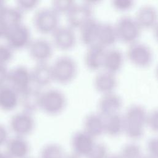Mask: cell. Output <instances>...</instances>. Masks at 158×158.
<instances>
[{"label": "cell", "instance_id": "2", "mask_svg": "<svg viewBox=\"0 0 158 158\" xmlns=\"http://www.w3.org/2000/svg\"><path fill=\"white\" fill-rule=\"evenodd\" d=\"M51 67L54 80L61 84L71 82L77 74L78 67L75 60L67 55L58 57Z\"/></svg>", "mask_w": 158, "mask_h": 158}, {"label": "cell", "instance_id": "35", "mask_svg": "<svg viewBox=\"0 0 158 158\" xmlns=\"http://www.w3.org/2000/svg\"><path fill=\"white\" fill-rule=\"evenodd\" d=\"M148 156L151 158H158V136L151 138L147 143Z\"/></svg>", "mask_w": 158, "mask_h": 158}, {"label": "cell", "instance_id": "14", "mask_svg": "<svg viewBox=\"0 0 158 158\" xmlns=\"http://www.w3.org/2000/svg\"><path fill=\"white\" fill-rule=\"evenodd\" d=\"M122 105V98L115 91L102 94L98 101V112L104 117H106L119 112Z\"/></svg>", "mask_w": 158, "mask_h": 158}, {"label": "cell", "instance_id": "19", "mask_svg": "<svg viewBox=\"0 0 158 158\" xmlns=\"http://www.w3.org/2000/svg\"><path fill=\"white\" fill-rule=\"evenodd\" d=\"M83 130L94 139L104 131V117L100 113L93 112L85 115L83 121Z\"/></svg>", "mask_w": 158, "mask_h": 158}, {"label": "cell", "instance_id": "38", "mask_svg": "<svg viewBox=\"0 0 158 158\" xmlns=\"http://www.w3.org/2000/svg\"><path fill=\"white\" fill-rule=\"evenodd\" d=\"M9 70L6 66L0 65V86L7 83Z\"/></svg>", "mask_w": 158, "mask_h": 158}, {"label": "cell", "instance_id": "26", "mask_svg": "<svg viewBox=\"0 0 158 158\" xmlns=\"http://www.w3.org/2000/svg\"><path fill=\"white\" fill-rule=\"evenodd\" d=\"M104 131L110 136H117L123 132V117L120 112L104 117Z\"/></svg>", "mask_w": 158, "mask_h": 158}, {"label": "cell", "instance_id": "16", "mask_svg": "<svg viewBox=\"0 0 158 158\" xmlns=\"http://www.w3.org/2000/svg\"><path fill=\"white\" fill-rule=\"evenodd\" d=\"M30 71L32 85L37 88L48 86L54 81L51 64L48 62H37Z\"/></svg>", "mask_w": 158, "mask_h": 158}, {"label": "cell", "instance_id": "10", "mask_svg": "<svg viewBox=\"0 0 158 158\" xmlns=\"http://www.w3.org/2000/svg\"><path fill=\"white\" fill-rule=\"evenodd\" d=\"M7 84L19 93L27 89L33 85L30 70L22 65H17L9 70Z\"/></svg>", "mask_w": 158, "mask_h": 158}, {"label": "cell", "instance_id": "12", "mask_svg": "<svg viewBox=\"0 0 158 158\" xmlns=\"http://www.w3.org/2000/svg\"><path fill=\"white\" fill-rule=\"evenodd\" d=\"M53 45L49 41L42 38L32 39L27 47L30 56L37 62H48L53 54Z\"/></svg>", "mask_w": 158, "mask_h": 158}, {"label": "cell", "instance_id": "39", "mask_svg": "<svg viewBox=\"0 0 158 158\" xmlns=\"http://www.w3.org/2000/svg\"><path fill=\"white\" fill-rule=\"evenodd\" d=\"M9 30V27L0 17V38H4Z\"/></svg>", "mask_w": 158, "mask_h": 158}, {"label": "cell", "instance_id": "3", "mask_svg": "<svg viewBox=\"0 0 158 158\" xmlns=\"http://www.w3.org/2000/svg\"><path fill=\"white\" fill-rule=\"evenodd\" d=\"M67 105L65 94L57 88H49L42 91L40 109L49 115H57L62 112Z\"/></svg>", "mask_w": 158, "mask_h": 158}, {"label": "cell", "instance_id": "25", "mask_svg": "<svg viewBox=\"0 0 158 158\" xmlns=\"http://www.w3.org/2000/svg\"><path fill=\"white\" fill-rule=\"evenodd\" d=\"M118 40L115 24L110 22H100L96 43L107 48L114 44Z\"/></svg>", "mask_w": 158, "mask_h": 158}, {"label": "cell", "instance_id": "32", "mask_svg": "<svg viewBox=\"0 0 158 158\" xmlns=\"http://www.w3.org/2000/svg\"><path fill=\"white\" fill-rule=\"evenodd\" d=\"M14 50L6 43H0V65H5L12 59Z\"/></svg>", "mask_w": 158, "mask_h": 158}, {"label": "cell", "instance_id": "7", "mask_svg": "<svg viewBox=\"0 0 158 158\" xmlns=\"http://www.w3.org/2000/svg\"><path fill=\"white\" fill-rule=\"evenodd\" d=\"M126 56L131 63L141 67L149 65L153 59V52L151 47L138 40L128 44Z\"/></svg>", "mask_w": 158, "mask_h": 158}, {"label": "cell", "instance_id": "17", "mask_svg": "<svg viewBox=\"0 0 158 158\" xmlns=\"http://www.w3.org/2000/svg\"><path fill=\"white\" fill-rule=\"evenodd\" d=\"M106 49L98 43L87 46L83 58L86 67L91 70H98L102 68Z\"/></svg>", "mask_w": 158, "mask_h": 158}, {"label": "cell", "instance_id": "1", "mask_svg": "<svg viewBox=\"0 0 158 158\" xmlns=\"http://www.w3.org/2000/svg\"><path fill=\"white\" fill-rule=\"evenodd\" d=\"M148 112L140 104H132L123 114V133L132 139H139L144 133Z\"/></svg>", "mask_w": 158, "mask_h": 158}, {"label": "cell", "instance_id": "27", "mask_svg": "<svg viewBox=\"0 0 158 158\" xmlns=\"http://www.w3.org/2000/svg\"><path fill=\"white\" fill-rule=\"evenodd\" d=\"M0 17L9 28L23 23V12L16 6H7L5 5L0 14Z\"/></svg>", "mask_w": 158, "mask_h": 158}, {"label": "cell", "instance_id": "28", "mask_svg": "<svg viewBox=\"0 0 158 158\" xmlns=\"http://www.w3.org/2000/svg\"><path fill=\"white\" fill-rule=\"evenodd\" d=\"M65 154L63 148L56 143L45 144L41 149L40 158H64Z\"/></svg>", "mask_w": 158, "mask_h": 158}, {"label": "cell", "instance_id": "40", "mask_svg": "<svg viewBox=\"0 0 158 158\" xmlns=\"http://www.w3.org/2000/svg\"><path fill=\"white\" fill-rule=\"evenodd\" d=\"M152 29L153 35H154V38H156V40L158 41V22Z\"/></svg>", "mask_w": 158, "mask_h": 158}, {"label": "cell", "instance_id": "37", "mask_svg": "<svg viewBox=\"0 0 158 158\" xmlns=\"http://www.w3.org/2000/svg\"><path fill=\"white\" fill-rule=\"evenodd\" d=\"M9 139L7 128L4 125L0 123V147L6 145Z\"/></svg>", "mask_w": 158, "mask_h": 158}, {"label": "cell", "instance_id": "30", "mask_svg": "<svg viewBox=\"0 0 158 158\" xmlns=\"http://www.w3.org/2000/svg\"><path fill=\"white\" fill-rule=\"evenodd\" d=\"M76 2L72 0H55L51 2V8L59 15H67Z\"/></svg>", "mask_w": 158, "mask_h": 158}, {"label": "cell", "instance_id": "4", "mask_svg": "<svg viewBox=\"0 0 158 158\" xmlns=\"http://www.w3.org/2000/svg\"><path fill=\"white\" fill-rule=\"evenodd\" d=\"M32 22L40 33L52 34L59 26V15L51 7H43L35 11Z\"/></svg>", "mask_w": 158, "mask_h": 158}, {"label": "cell", "instance_id": "29", "mask_svg": "<svg viewBox=\"0 0 158 158\" xmlns=\"http://www.w3.org/2000/svg\"><path fill=\"white\" fill-rule=\"evenodd\" d=\"M120 155L122 158H142V150L141 147L135 143L125 144L122 148Z\"/></svg>", "mask_w": 158, "mask_h": 158}, {"label": "cell", "instance_id": "44", "mask_svg": "<svg viewBox=\"0 0 158 158\" xmlns=\"http://www.w3.org/2000/svg\"><path fill=\"white\" fill-rule=\"evenodd\" d=\"M154 73H155V75L157 77V78L158 79V63L157 64L156 67H155V70H154Z\"/></svg>", "mask_w": 158, "mask_h": 158}, {"label": "cell", "instance_id": "22", "mask_svg": "<svg viewBox=\"0 0 158 158\" xmlns=\"http://www.w3.org/2000/svg\"><path fill=\"white\" fill-rule=\"evenodd\" d=\"M19 105V93L6 83L0 86V109L10 111Z\"/></svg>", "mask_w": 158, "mask_h": 158}, {"label": "cell", "instance_id": "9", "mask_svg": "<svg viewBox=\"0 0 158 158\" xmlns=\"http://www.w3.org/2000/svg\"><path fill=\"white\" fill-rule=\"evenodd\" d=\"M51 36L53 46L60 50H70L76 44L77 36L75 30L68 25H59Z\"/></svg>", "mask_w": 158, "mask_h": 158}, {"label": "cell", "instance_id": "47", "mask_svg": "<svg viewBox=\"0 0 158 158\" xmlns=\"http://www.w3.org/2000/svg\"><path fill=\"white\" fill-rule=\"evenodd\" d=\"M27 158H30V157H27Z\"/></svg>", "mask_w": 158, "mask_h": 158}, {"label": "cell", "instance_id": "21", "mask_svg": "<svg viewBox=\"0 0 158 158\" xmlns=\"http://www.w3.org/2000/svg\"><path fill=\"white\" fill-rule=\"evenodd\" d=\"M135 18L141 29L152 28L158 22V10L151 4H144L138 9Z\"/></svg>", "mask_w": 158, "mask_h": 158}, {"label": "cell", "instance_id": "46", "mask_svg": "<svg viewBox=\"0 0 158 158\" xmlns=\"http://www.w3.org/2000/svg\"><path fill=\"white\" fill-rule=\"evenodd\" d=\"M142 158H151V157H150L149 156H143Z\"/></svg>", "mask_w": 158, "mask_h": 158}, {"label": "cell", "instance_id": "23", "mask_svg": "<svg viewBox=\"0 0 158 158\" xmlns=\"http://www.w3.org/2000/svg\"><path fill=\"white\" fill-rule=\"evenodd\" d=\"M124 62V55L117 48L106 49L102 68L107 71L116 73L122 67Z\"/></svg>", "mask_w": 158, "mask_h": 158}, {"label": "cell", "instance_id": "8", "mask_svg": "<svg viewBox=\"0 0 158 158\" xmlns=\"http://www.w3.org/2000/svg\"><path fill=\"white\" fill-rule=\"evenodd\" d=\"M4 39L14 51L27 48L32 40L30 30L23 23L9 27Z\"/></svg>", "mask_w": 158, "mask_h": 158}, {"label": "cell", "instance_id": "24", "mask_svg": "<svg viewBox=\"0 0 158 158\" xmlns=\"http://www.w3.org/2000/svg\"><path fill=\"white\" fill-rule=\"evenodd\" d=\"M100 22L94 17L85 22L79 29V38L81 43L88 46L97 42Z\"/></svg>", "mask_w": 158, "mask_h": 158}, {"label": "cell", "instance_id": "42", "mask_svg": "<svg viewBox=\"0 0 158 158\" xmlns=\"http://www.w3.org/2000/svg\"><path fill=\"white\" fill-rule=\"evenodd\" d=\"M0 158H11L8 154L5 151H0Z\"/></svg>", "mask_w": 158, "mask_h": 158}, {"label": "cell", "instance_id": "45", "mask_svg": "<svg viewBox=\"0 0 158 158\" xmlns=\"http://www.w3.org/2000/svg\"><path fill=\"white\" fill-rule=\"evenodd\" d=\"M4 6H5V4H4V2L0 1V14H1V11H2V9L4 8Z\"/></svg>", "mask_w": 158, "mask_h": 158}, {"label": "cell", "instance_id": "34", "mask_svg": "<svg viewBox=\"0 0 158 158\" xmlns=\"http://www.w3.org/2000/svg\"><path fill=\"white\" fill-rule=\"evenodd\" d=\"M38 0H18L16 1V6L23 13L35 9L38 4Z\"/></svg>", "mask_w": 158, "mask_h": 158}, {"label": "cell", "instance_id": "6", "mask_svg": "<svg viewBox=\"0 0 158 158\" xmlns=\"http://www.w3.org/2000/svg\"><path fill=\"white\" fill-rule=\"evenodd\" d=\"M9 127L15 136L26 137L35 128V120L32 114L22 110L12 114L9 120Z\"/></svg>", "mask_w": 158, "mask_h": 158}, {"label": "cell", "instance_id": "41", "mask_svg": "<svg viewBox=\"0 0 158 158\" xmlns=\"http://www.w3.org/2000/svg\"><path fill=\"white\" fill-rule=\"evenodd\" d=\"M64 158H81V157L72 152V153H70V154H65Z\"/></svg>", "mask_w": 158, "mask_h": 158}, {"label": "cell", "instance_id": "20", "mask_svg": "<svg viewBox=\"0 0 158 158\" xmlns=\"http://www.w3.org/2000/svg\"><path fill=\"white\" fill-rule=\"evenodd\" d=\"M6 146V152L11 158H27L30 146L25 137L14 136L9 138Z\"/></svg>", "mask_w": 158, "mask_h": 158}, {"label": "cell", "instance_id": "43", "mask_svg": "<svg viewBox=\"0 0 158 158\" xmlns=\"http://www.w3.org/2000/svg\"><path fill=\"white\" fill-rule=\"evenodd\" d=\"M107 158H122V157L120 155V154H114L109 155Z\"/></svg>", "mask_w": 158, "mask_h": 158}, {"label": "cell", "instance_id": "11", "mask_svg": "<svg viewBox=\"0 0 158 158\" xmlns=\"http://www.w3.org/2000/svg\"><path fill=\"white\" fill-rule=\"evenodd\" d=\"M93 7L86 2L76 3L66 15L67 25L73 28L79 29L85 22L93 17Z\"/></svg>", "mask_w": 158, "mask_h": 158}, {"label": "cell", "instance_id": "18", "mask_svg": "<svg viewBox=\"0 0 158 158\" xmlns=\"http://www.w3.org/2000/svg\"><path fill=\"white\" fill-rule=\"evenodd\" d=\"M117 84L115 73L104 69L98 72L93 78L94 87L101 94L114 91Z\"/></svg>", "mask_w": 158, "mask_h": 158}, {"label": "cell", "instance_id": "33", "mask_svg": "<svg viewBox=\"0 0 158 158\" xmlns=\"http://www.w3.org/2000/svg\"><path fill=\"white\" fill-rule=\"evenodd\" d=\"M146 125L153 131L158 132V107L148 112Z\"/></svg>", "mask_w": 158, "mask_h": 158}, {"label": "cell", "instance_id": "5", "mask_svg": "<svg viewBox=\"0 0 158 158\" xmlns=\"http://www.w3.org/2000/svg\"><path fill=\"white\" fill-rule=\"evenodd\" d=\"M114 24L118 40L128 44L138 41L142 29L135 17L123 15L120 17Z\"/></svg>", "mask_w": 158, "mask_h": 158}, {"label": "cell", "instance_id": "36", "mask_svg": "<svg viewBox=\"0 0 158 158\" xmlns=\"http://www.w3.org/2000/svg\"><path fill=\"white\" fill-rule=\"evenodd\" d=\"M134 5V1L132 0H113L112 6L118 10L123 11L130 9Z\"/></svg>", "mask_w": 158, "mask_h": 158}, {"label": "cell", "instance_id": "15", "mask_svg": "<svg viewBox=\"0 0 158 158\" xmlns=\"http://www.w3.org/2000/svg\"><path fill=\"white\" fill-rule=\"evenodd\" d=\"M41 93V89L33 85L19 93V105L23 110L33 114L40 109Z\"/></svg>", "mask_w": 158, "mask_h": 158}, {"label": "cell", "instance_id": "13", "mask_svg": "<svg viewBox=\"0 0 158 158\" xmlns=\"http://www.w3.org/2000/svg\"><path fill=\"white\" fill-rule=\"evenodd\" d=\"M95 143L94 138L83 130L75 132L71 138L73 153L81 158L86 157Z\"/></svg>", "mask_w": 158, "mask_h": 158}, {"label": "cell", "instance_id": "31", "mask_svg": "<svg viewBox=\"0 0 158 158\" xmlns=\"http://www.w3.org/2000/svg\"><path fill=\"white\" fill-rule=\"evenodd\" d=\"M109 156L107 146L102 143H96L86 158H107Z\"/></svg>", "mask_w": 158, "mask_h": 158}]
</instances>
